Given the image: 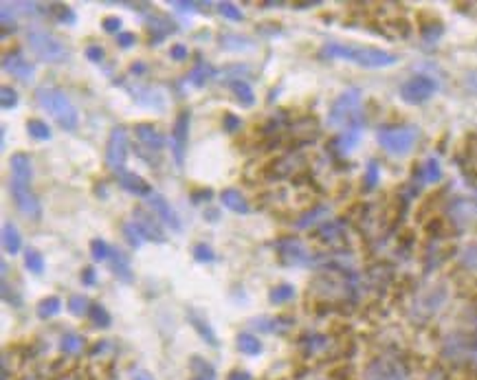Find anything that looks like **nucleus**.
Segmentation results:
<instances>
[{"label":"nucleus","mask_w":477,"mask_h":380,"mask_svg":"<svg viewBox=\"0 0 477 380\" xmlns=\"http://www.w3.org/2000/svg\"><path fill=\"white\" fill-rule=\"evenodd\" d=\"M321 55L330 60H346L363 69H387V66H394L398 58L390 51L376 49V47H361V44H339L332 42L326 44L321 49Z\"/></svg>","instance_id":"nucleus-1"},{"label":"nucleus","mask_w":477,"mask_h":380,"mask_svg":"<svg viewBox=\"0 0 477 380\" xmlns=\"http://www.w3.org/2000/svg\"><path fill=\"white\" fill-rule=\"evenodd\" d=\"M220 203H223V207H227L229 211H234V214H249L247 198H244L234 187L223 189V194H220Z\"/></svg>","instance_id":"nucleus-22"},{"label":"nucleus","mask_w":477,"mask_h":380,"mask_svg":"<svg viewBox=\"0 0 477 380\" xmlns=\"http://www.w3.org/2000/svg\"><path fill=\"white\" fill-rule=\"evenodd\" d=\"M231 88V93L236 95V102L244 108H251L255 104V93H253V88L247 80H234L229 84Z\"/></svg>","instance_id":"nucleus-26"},{"label":"nucleus","mask_w":477,"mask_h":380,"mask_svg":"<svg viewBox=\"0 0 477 380\" xmlns=\"http://www.w3.org/2000/svg\"><path fill=\"white\" fill-rule=\"evenodd\" d=\"M216 75V71H214V66L209 64V62H205V60H201L198 62L194 69H192V73L187 75V82H190L192 86H205L209 80H212V77Z\"/></svg>","instance_id":"nucleus-28"},{"label":"nucleus","mask_w":477,"mask_h":380,"mask_svg":"<svg viewBox=\"0 0 477 380\" xmlns=\"http://www.w3.org/2000/svg\"><path fill=\"white\" fill-rule=\"evenodd\" d=\"M291 299H295V286L291 284H280V286L271 288V293H269V301L273 306H282Z\"/></svg>","instance_id":"nucleus-32"},{"label":"nucleus","mask_w":477,"mask_h":380,"mask_svg":"<svg viewBox=\"0 0 477 380\" xmlns=\"http://www.w3.org/2000/svg\"><path fill=\"white\" fill-rule=\"evenodd\" d=\"M187 319H190L192 328H194L198 334H201V339H203L205 343H209L212 348H218V337H216V332H214L212 326H209V321L201 315V312H198L196 308H190V310H187Z\"/></svg>","instance_id":"nucleus-18"},{"label":"nucleus","mask_w":477,"mask_h":380,"mask_svg":"<svg viewBox=\"0 0 477 380\" xmlns=\"http://www.w3.org/2000/svg\"><path fill=\"white\" fill-rule=\"evenodd\" d=\"M110 251H113V249H110L104 240H99V238L91 240V255H93V260H95V262H104V260H108V257H110Z\"/></svg>","instance_id":"nucleus-42"},{"label":"nucleus","mask_w":477,"mask_h":380,"mask_svg":"<svg viewBox=\"0 0 477 380\" xmlns=\"http://www.w3.org/2000/svg\"><path fill=\"white\" fill-rule=\"evenodd\" d=\"M291 319H284V317H262V319H255L253 321V326L255 328H260L264 332H275V334H280L284 330H288V326H291Z\"/></svg>","instance_id":"nucleus-30"},{"label":"nucleus","mask_w":477,"mask_h":380,"mask_svg":"<svg viewBox=\"0 0 477 380\" xmlns=\"http://www.w3.org/2000/svg\"><path fill=\"white\" fill-rule=\"evenodd\" d=\"M121 231H124V238H126V242L130 244L132 249H139L141 244L146 242V238L141 236V231L137 229L135 222H126V225L121 227Z\"/></svg>","instance_id":"nucleus-41"},{"label":"nucleus","mask_w":477,"mask_h":380,"mask_svg":"<svg viewBox=\"0 0 477 380\" xmlns=\"http://www.w3.org/2000/svg\"><path fill=\"white\" fill-rule=\"evenodd\" d=\"M102 27H104V31L106 33H117L119 36V29H121V18H117V16H106L104 20H102Z\"/></svg>","instance_id":"nucleus-50"},{"label":"nucleus","mask_w":477,"mask_h":380,"mask_svg":"<svg viewBox=\"0 0 477 380\" xmlns=\"http://www.w3.org/2000/svg\"><path fill=\"white\" fill-rule=\"evenodd\" d=\"M194 260L196 262H214L216 260V253L207 247V244H196L194 247Z\"/></svg>","instance_id":"nucleus-47"},{"label":"nucleus","mask_w":477,"mask_h":380,"mask_svg":"<svg viewBox=\"0 0 477 380\" xmlns=\"http://www.w3.org/2000/svg\"><path fill=\"white\" fill-rule=\"evenodd\" d=\"M357 124H363L361 121V91L359 88H348V91H343L335 99V104H332L330 113H328V126L346 130Z\"/></svg>","instance_id":"nucleus-3"},{"label":"nucleus","mask_w":477,"mask_h":380,"mask_svg":"<svg viewBox=\"0 0 477 380\" xmlns=\"http://www.w3.org/2000/svg\"><path fill=\"white\" fill-rule=\"evenodd\" d=\"M209 198H212V192H209V189H201V192L192 194L194 205H201V200H209Z\"/></svg>","instance_id":"nucleus-58"},{"label":"nucleus","mask_w":477,"mask_h":380,"mask_svg":"<svg viewBox=\"0 0 477 380\" xmlns=\"http://www.w3.org/2000/svg\"><path fill=\"white\" fill-rule=\"evenodd\" d=\"M429 380H445V378H442L440 374H431V378Z\"/></svg>","instance_id":"nucleus-63"},{"label":"nucleus","mask_w":477,"mask_h":380,"mask_svg":"<svg viewBox=\"0 0 477 380\" xmlns=\"http://www.w3.org/2000/svg\"><path fill=\"white\" fill-rule=\"evenodd\" d=\"M275 251L280 255V260L288 266H310L315 264V255L308 251V247L297 238H282L277 240Z\"/></svg>","instance_id":"nucleus-9"},{"label":"nucleus","mask_w":477,"mask_h":380,"mask_svg":"<svg viewBox=\"0 0 477 380\" xmlns=\"http://www.w3.org/2000/svg\"><path fill=\"white\" fill-rule=\"evenodd\" d=\"M9 192H11V198H14V203L18 207V211L22 216H27L29 220H40L42 218V207H40V200L36 198V194L31 192V187H25V185H9Z\"/></svg>","instance_id":"nucleus-11"},{"label":"nucleus","mask_w":477,"mask_h":380,"mask_svg":"<svg viewBox=\"0 0 477 380\" xmlns=\"http://www.w3.org/2000/svg\"><path fill=\"white\" fill-rule=\"evenodd\" d=\"M218 11H220V14H223L225 18L234 20V22H242V20H244L242 9H238L234 3H218Z\"/></svg>","instance_id":"nucleus-45"},{"label":"nucleus","mask_w":477,"mask_h":380,"mask_svg":"<svg viewBox=\"0 0 477 380\" xmlns=\"http://www.w3.org/2000/svg\"><path fill=\"white\" fill-rule=\"evenodd\" d=\"M0 106H3V110H14L18 106V93L11 86L0 88Z\"/></svg>","instance_id":"nucleus-43"},{"label":"nucleus","mask_w":477,"mask_h":380,"mask_svg":"<svg viewBox=\"0 0 477 380\" xmlns=\"http://www.w3.org/2000/svg\"><path fill=\"white\" fill-rule=\"evenodd\" d=\"M25 268L33 275H42L44 273V257L36 249H27L25 251Z\"/></svg>","instance_id":"nucleus-38"},{"label":"nucleus","mask_w":477,"mask_h":380,"mask_svg":"<svg viewBox=\"0 0 477 380\" xmlns=\"http://www.w3.org/2000/svg\"><path fill=\"white\" fill-rule=\"evenodd\" d=\"M438 93V82L429 75H414L401 86V99L405 104L420 106Z\"/></svg>","instance_id":"nucleus-8"},{"label":"nucleus","mask_w":477,"mask_h":380,"mask_svg":"<svg viewBox=\"0 0 477 380\" xmlns=\"http://www.w3.org/2000/svg\"><path fill=\"white\" fill-rule=\"evenodd\" d=\"M86 58L91 62H95V64H99V62H104L106 53H104L102 47H99V44H91V47H86Z\"/></svg>","instance_id":"nucleus-51"},{"label":"nucleus","mask_w":477,"mask_h":380,"mask_svg":"<svg viewBox=\"0 0 477 380\" xmlns=\"http://www.w3.org/2000/svg\"><path fill=\"white\" fill-rule=\"evenodd\" d=\"M310 288L321 297H346L350 295V290H357V279L352 275H346V271H326L313 279Z\"/></svg>","instance_id":"nucleus-6"},{"label":"nucleus","mask_w":477,"mask_h":380,"mask_svg":"<svg viewBox=\"0 0 477 380\" xmlns=\"http://www.w3.org/2000/svg\"><path fill=\"white\" fill-rule=\"evenodd\" d=\"M148 29L152 33V40L154 42H161V40L168 38L170 33L176 31V25H174L172 20L165 18V16H152V18H148Z\"/></svg>","instance_id":"nucleus-24"},{"label":"nucleus","mask_w":477,"mask_h":380,"mask_svg":"<svg viewBox=\"0 0 477 380\" xmlns=\"http://www.w3.org/2000/svg\"><path fill=\"white\" fill-rule=\"evenodd\" d=\"M379 181H381V167L376 161H372L368 165V170H365V189H374L379 185Z\"/></svg>","instance_id":"nucleus-44"},{"label":"nucleus","mask_w":477,"mask_h":380,"mask_svg":"<svg viewBox=\"0 0 477 380\" xmlns=\"http://www.w3.org/2000/svg\"><path fill=\"white\" fill-rule=\"evenodd\" d=\"M196 380H201V378H196Z\"/></svg>","instance_id":"nucleus-64"},{"label":"nucleus","mask_w":477,"mask_h":380,"mask_svg":"<svg viewBox=\"0 0 477 380\" xmlns=\"http://www.w3.org/2000/svg\"><path fill=\"white\" fill-rule=\"evenodd\" d=\"M66 306H69V312L73 317H84L91 312V301H88V297H84V295H71Z\"/></svg>","instance_id":"nucleus-36"},{"label":"nucleus","mask_w":477,"mask_h":380,"mask_svg":"<svg viewBox=\"0 0 477 380\" xmlns=\"http://www.w3.org/2000/svg\"><path fill=\"white\" fill-rule=\"evenodd\" d=\"M60 310H62V299L60 297H47L38 304V317L51 319L55 315H60Z\"/></svg>","instance_id":"nucleus-34"},{"label":"nucleus","mask_w":477,"mask_h":380,"mask_svg":"<svg viewBox=\"0 0 477 380\" xmlns=\"http://www.w3.org/2000/svg\"><path fill=\"white\" fill-rule=\"evenodd\" d=\"M126 161H128V128L126 126H115L110 130V137L106 143V167L115 174L126 172Z\"/></svg>","instance_id":"nucleus-7"},{"label":"nucleus","mask_w":477,"mask_h":380,"mask_svg":"<svg viewBox=\"0 0 477 380\" xmlns=\"http://www.w3.org/2000/svg\"><path fill=\"white\" fill-rule=\"evenodd\" d=\"M27 132H29V137L38 139V141H49L51 139V128L47 126V121H42V119H29L27 121Z\"/></svg>","instance_id":"nucleus-35"},{"label":"nucleus","mask_w":477,"mask_h":380,"mask_svg":"<svg viewBox=\"0 0 477 380\" xmlns=\"http://www.w3.org/2000/svg\"><path fill=\"white\" fill-rule=\"evenodd\" d=\"M132 218H135L132 222H135L137 229L141 231V236L146 238L148 242H157V244L168 242V238H165V231H163V227L159 225L157 216H152L150 211L137 207L135 211H132Z\"/></svg>","instance_id":"nucleus-12"},{"label":"nucleus","mask_w":477,"mask_h":380,"mask_svg":"<svg viewBox=\"0 0 477 380\" xmlns=\"http://www.w3.org/2000/svg\"><path fill=\"white\" fill-rule=\"evenodd\" d=\"M119 185L126 189V192L135 194V196H143V198H150L152 192V185L148 181H143L139 174H132V172H124L119 176Z\"/></svg>","instance_id":"nucleus-20"},{"label":"nucleus","mask_w":477,"mask_h":380,"mask_svg":"<svg viewBox=\"0 0 477 380\" xmlns=\"http://www.w3.org/2000/svg\"><path fill=\"white\" fill-rule=\"evenodd\" d=\"M170 7H174V9H179L181 14H192V11H196V3H183V0H172L170 3Z\"/></svg>","instance_id":"nucleus-56"},{"label":"nucleus","mask_w":477,"mask_h":380,"mask_svg":"<svg viewBox=\"0 0 477 380\" xmlns=\"http://www.w3.org/2000/svg\"><path fill=\"white\" fill-rule=\"evenodd\" d=\"M205 218L209 222H218L220 220V211L218 209H209V211H205Z\"/></svg>","instance_id":"nucleus-60"},{"label":"nucleus","mask_w":477,"mask_h":380,"mask_svg":"<svg viewBox=\"0 0 477 380\" xmlns=\"http://www.w3.org/2000/svg\"><path fill=\"white\" fill-rule=\"evenodd\" d=\"M132 380H154V378H152V374H148V372H137L135 376H132Z\"/></svg>","instance_id":"nucleus-61"},{"label":"nucleus","mask_w":477,"mask_h":380,"mask_svg":"<svg viewBox=\"0 0 477 380\" xmlns=\"http://www.w3.org/2000/svg\"><path fill=\"white\" fill-rule=\"evenodd\" d=\"M27 42H29V49L33 51V55L47 64H62L69 60V55H71L62 40H58L53 33L44 31V29H31L27 33Z\"/></svg>","instance_id":"nucleus-4"},{"label":"nucleus","mask_w":477,"mask_h":380,"mask_svg":"<svg viewBox=\"0 0 477 380\" xmlns=\"http://www.w3.org/2000/svg\"><path fill=\"white\" fill-rule=\"evenodd\" d=\"M460 260L469 271H477V244H469V247L462 251Z\"/></svg>","instance_id":"nucleus-46"},{"label":"nucleus","mask_w":477,"mask_h":380,"mask_svg":"<svg viewBox=\"0 0 477 380\" xmlns=\"http://www.w3.org/2000/svg\"><path fill=\"white\" fill-rule=\"evenodd\" d=\"M361 139H363V124H357L352 128H346L339 134L335 141V148L339 154H350L361 143Z\"/></svg>","instance_id":"nucleus-21"},{"label":"nucleus","mask_w":477,"mask_h":380,"mask_svg":"<svg viewBox=\"0 0 477 380\" xmlns=\"http://www.w3.org/2000/svg\"><path fill=\"white\" fill-rule=\"evenodd\" d=\"M117 44L121 49H130V47H135V44H137V36H135V33H130V31H121L117 36Z\"/></svg>","instance_id":"nucleus-52"},{"label":"nucleus","mask_w":477,"mask_h":380,"mask_svg":"<svg viewBox=\"0 0 477 380\" xmlns=\"http://www.w3.org/2000/svg\"><path fill=\"white\" fill-rule=\"evenodd\" d=\"M36 99L42 110L58 121L60 128L66 132H75L77 126H80V115H77V108L73 106V102L66 97L64 91L53 86H40L36 91Z\"/></svg>","instance_id":"nucleus-2"},{"label":"nucleus","mask_w":477,"mask_h":380,"mask_svg":"<svg viewBox=\"0 0 477 380\" xmlns=\"http://www.w3.org/2000/svg\"><path fill=\"white\" fill-rule=\"evenodd\" d=\"M365 380H405V372L398 363L379 361L368 370Z\"/></svg>","instance_id":"nucleus-17"},{"label":"nucleus","mask_w":477,"mask_h":380,"mask_svg":"<svg viewBox=\"0 0 477 380\" xmlns=\"http://www.w3.org/2000/svg\"><path fill=\"white\" fill-rule=\"evenodd\" d=\"M135 134H137V139L146 145V148L154 150V152H161L165 148V139H163V134L154 128L152 124H137L135 126Z\"/></svg>","instance_id":"nucleus-19"},{"label":"nucleus","mask_w":477,"mask_h":380,"mask_svg":"<svg viewBox=\"0 0 477 380\" xmlns=\"http://www.w3.org/2000/svg\"><path fill=\"white\" fill-rule=\"evenodd\" d=\"M220 47L225 51H251L255 47V42L247 36H238V33H225L220 38Z\"/></svg>","instance_id":"nucleus-29"},{"label":"nucleus","mask_w":477,"mask_h":380,"mask_svg":"<svg viewBox=\"0 0 477 380\" xmlns=\"http://www.w3.org/2000/svg\"><path fill=\"white\" fill-rule=\"evenodd\" d=\"M95 282H97L95 268H84V273H82V284H86V286H93Z\"/></svg>","instance_id":"nucleus-57"},{"label":"nucleus","mask_w":477,"mask_h":380,"mask_svg":"<svg viewBox=\"0 0 477 380\" xmlns=\"http://www.w3.org/2000/svg\"><path fill=\"white\" fill-rule=\"evenodd\" d=\"M192 372L196 378H201V380H214L216 376V370L209 363H205L203 359H198V356H194L192 359Z\"/></svg>","instance_id":"nucleus-39"},{"label":"nucleus","mask_w":477,"mask_h":380,"mask_svg":"<svg viewBox=\"0 0 477 380\" xmlns=\"http://www.w3.org/2000/svg\"><path fill=\"white\" fill-rule=\"evenodd\" d=\"M84 337H80V334H75V332H66L62 341H60V348L64 354H80L84 350Z\"/></svg>","instance_id":"nucleus-33"},{"label":"nucleus","mask_w":477,"mask_h":380,"mask_svg":"<svg viewBox=\"0 0 477 380\" xmlns=\"http://www.w3.org/2000/svg\"><path fill=\"white\" fill-rule=\"evenodd\" d=\"M88 317H91L93 326L97 328H110V323H113V317H110V312L102 306V304H95L91 306V312H88Z\"/></svg>","instance_id":"nucleus-37"},{"label":"nucleus","mask_w":477,"mask_h":380,"mask_svg":"<svg viewBox=\"0 0 477 380\" xmlns=\"http://www.w3.org/2000/svg\"><path fill=\"white\" fill-rule=\"evenodd\" d=\"M227 380H251V374L244 372V370H236V372H231L227 376Z\"/></svg>","instance_id":"nucleus-59"},{"label":"nucleus","mask_w":477,"mask_h":380,"mask_svg":"<svg viewBox=\"0 0 477 380\" xmlns=\"http://www.w3.org/2000/svg\"><path fill=\"white\" fill-rule=\"evenodd\" d=\"M238 350L247 356H258L262 354V341L251 332H242L238 334Z\"/></svg>","instance_id":"nucleus-31"},{"label":"nucleus","mask_w":477,"mask_h":380,"mask_svg":"<svg viewBox=\"0 0 477 380\" xmlns=\"http://www.w3.org/2000/svg\"><path fill=\"white\" fill-rule=\"evenodd\" d=\"M55 16H58V20L64 22V25H75V22H77L75 11L71 7H66V5H58V9H55Z\"/></svg>","instance_id":"nucleus-48"},{"label":"nucleus","mask_w":477,"mask_h":380,"mask_svg":"<svg viewBox=\"0 0 477 380\" xmlns=\"http://www.w3.org/2000/svg\"><path fill=\"white\" fill-rule=\"evenodd\" d=\"M110 268H113V275L117 279H121L124 284H132L135 282V273H132V266H130V257L121 251V249H113L110 251Z\"/></svg>","instance_id":"nucleus-16"},{"label":"nucleus","mask_w":477,"mask_h":380,"mask_svg":"<svg viewBox=\"0 0 477 380\" xmlns=\"http://www.w3.org/2000/svg\"><path fill=\"white\" fill-rule=\"evenodd\" d=\"M190 124H192V113L190 110H181V113L176 115L174 128H172V154L179 167L185 165L187 141H190Z\"/></svg>","instance_id":"nucleus-10"},{"label":"nucleus","mask_w":477,"mask_h":380,"mask_svg":"<svg viewBox=\"0 0 477 380\" xmlns=\"http://www.w3.org/2000/svg\"><path fill=\"white\" fill-rule=\"evenodd\" d=\"M148 203H150L152 211H154V214H157V218L163 222V225H168L172 231H181V229H183L181 218H179V214H176V211H174V207L168 203V198H163L161 194L154 192V194L148 198Z\"/></svg>","instance_id":"nucleus-14"},{"label":"nucleus","mask_w":477,"mask_h":380,"mask_svg":"<svg viewBox=\"0 0 477 380\" xmlns=\"http://www.w3.org/2000/svg\"><path fill=\"white\" fill-rule=\"evenodd\" d=\"M420 137L418 128L414 126H392L379 130V143L381 148L392 156H405L414 150V145Z\"/></svg>","instance_id":"nucleus-5"},{"label":"nucleus","mask_w":477,"mask_h":380,"mask_svg":"<svg viewBox=\"0 0 477 380\" xmlns=\"http://www.w3.org/2000/svg\"><path fill=\"white\" fill-rule=\"evenodd\" d=\"M464 88H467L469 93L477 95V69L464 73Z\"/></svg>","instance_id":"nucleus-53"},{"label":"nucleus","mask_w":477,"mask_h":380,"mask_svg":"<svg viewBox=\"0 0 477 380\" xmlns=\"http://www.w3.org/2000/svg\"><path fill=\"white\" fill-rule=\"evenodd\" d=\"M3 244H5V251L9 255H18L22 249V238H20V231L14 222H5L3 225Z\"/></svg>","instance_id":"nucleus-27"},{"label":"nucleus","mask_w":477,"mask_h":380,"mask_svg":"<svg viewBox=\"0 0 477 380\" xmlns=\"http://www.w3.org/2000/svg\"><path fill=\"white\" fill-rule=\"evenodd\" d=\"M341 236H343V225H341V222H328V225L321 227V231H319V238L324 242H328V244H335Z\"/></svg>","instance_id":"nucleus-40"},{"label":"nucleus","mask_w":477,"mask_h":380,"mask_svg":"<svg viewBox=\"0 0 477 380\" xmlns=\"http://www.w3.org/2000/svg\"><path fill=\"white\" fill-rule=\"evenodd\" d=\"M440 36H442V27L440 25H431L429 29L423 31V38H425L427 44H434Z\"/></svg>","instance_id":"nucleus-55"},{"label":"nucleus","mask_w":477,"mask_h":380,"mask_svg":"<svg viewBox=\"0 0 477 380\" xmlns=\"http://www.w3.org/2000/svg\"><path fill=\"white\" fill-rule=\"evenodd\" d=\"M187 55H190V51H187L185 44H174V47L170 49V58H172L174 62H183V60H187Z\"/></svg>","instance_id":"nucleus-54"},{"label":"nucleus","mask_w":477,"mask_h":380,"mask_svg":"<svg viewBox=\"0 0 477 380\" xmlns=\"http://www.w3.org/2000/svg\"><path fill=\"white\" fill-rule=\"evenodd\" d=\"M418 178H420V183H425V185H434V183L440 181V178H442V165H440V161L436 159V156H429V159L420 165Z\"/></svg>","instance_id":"nucleus-25"},{"label":"nucleus","mask_w":477,"mask_h":380,"mask_svg":"<svg viewBox=\"0 0 477 380\" xmlns=\"http://www.w3.org/2000/svg\"><path fill=\"white\" fill-rule=\"evenodd\" d=\"M9 167H11V183L14 185H25L31 187V178H33V167H31V159L29 154L18 152L9 159Z\"/></svg>","instance_id":"nucleus-15"},{"label":"nucleus","mask_w":477,"mask_h":380,"mask_svg":"<svg viewBox=\"0 0 477 380\" xmlns=\"http://www.w3.org/2000/svg\"><path fill=\"white\" fill-rule=\"evenodd\" d=\"M132 73H135V75H141L143 71H146V66H143V64H132V69H130Z\"/></svg>","instance_id":"nucleus-62"},{"label":"nucleus","mask_w":477,"mask_h":380,"mask_svg":"<svg viewBox=\"0 0 477 380\" xmlns=\"http://www.w3.org/2000/svg\"><path fill=\"white\" fill-rule=\"evenodd\" d=\"M332 216V209L328 205H319L313 211H308L302 218L295 222V229H310V227H317L321 222H326Z\"/></svg>","instance_id":"nucleus-23"},{"label":"nucleus","mask_w":477,"mask_h":380,"mask_svg":"<svg viewBox=\"0 0 477 380\" xmlns=\"http://www.w3.org/2000/svg\"><path fill=\"white\" fill-rule=\"evenodd\" d=\"M3 69L9 75H14L16 80H20V82H31L33 75H36V66H33V62H29L25 55L18 53V51L5 55V58H3Z\"/></svg>","instance_id":"nucleus-13"},{"label":"nucleus","mask_w":477,"mask_h":380,"mask_svg":"<svg viewBox=\"0 0 477 380\" xmlns=\"http://www.w3.org/2000/svg\"><path fill=\"white\" fill-rule=\"evenodd\" d=\"M240 126H242V121H240L238 115H234V113H225V115H223V130H225V132L234 134V132L240 130Z\"/></svg>","instance_id":"nucleus-49"}]
</instances>
